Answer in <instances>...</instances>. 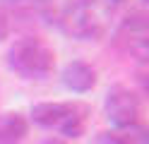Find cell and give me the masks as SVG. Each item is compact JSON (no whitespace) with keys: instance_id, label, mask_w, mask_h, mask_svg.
I'll return each instance as SVG.
<instances>
[{"instance_id":"52a82bcc","label":"cell","mask_w":149,"mask_h":144,"mask_svg":"<svg viewBox=\"0 0 149 144\" xmlns=\"http://www.w3.org/2000/svg\"><path fill=\"white\" fill-rule=\"evenodd\" d=\"M26 132L29 122L19 113H0V144H19Z\"/></svg>"},{"instance_id":"ba28073f","label":"cell","mask_w":149,"mask_h":144,"mask_svg":"<svg viewBox=\"0 0 149 144\" xmlns=\"http://www.w3.org/2000/svg\"><path fill=\"white\" fill-rule=\"evenodd\" d=\"M116 139L120 144H149V130L142 122H132L125 127H116Z\"/></svg>"},{"instance_id":"30bf717a","label":"cell","mask_w":149,"mask_h":144,"mask_svg":"<svg viewBox=\"0 0 149 144\" xmlns=\"http://www.w3.org/2000/svg\"><path fill=\"white\" fill-rule=\"evenodd\" d=\"M7 31H10V26H7V19H5L3 12H0V41H3V38H7Z\"/></svg>"},{"instance_id":"6da1fadb","label":"cell","mask_w":149,"mask_h":144,"mask_svg":"<svg viewBox=\"0 0 149 144\" xmlns=\"http://www.w3.org/2000/svg\"><path fill=\"white\" fill-rule=\"evenodd\" d=\"M55 22L65 36L77 41H91L106 31L108 15L101 0H63Z\"/></svg>"},{"instance_id":"7a4b0ae2","label":"cell","mask_w":149,"mask_h":144,"mask_svg":"<svg viewBox=\"0 0 149 144\" xmlns=\"http://www.w3.org/2000/svg\"><path fill=\"white\" fill-rule=\"evenodd\" d=\"M7 65L24 79H46L55 70V53L39 38L24 36L10 46Z\"/></svg>"},{"instance_id":"9c48e42d","label":"cell","mask_w":149,"mask_h":144,"mask_svg":"<svg viewBox=\"0 0 149 144\" xmlns=\"http://www.w3.org/2000/svg\"><path fill=\"white\" fill-rule=\"evenodd\" d=\"M94 144H120V142L116 139V134H113V132H101L99 137H96Z\"/></svg>"},{"instance_id":"5b68a950","label":"cell","mask_w":149,"mask_h":144,"mask_svg":"<svg viewBox=\"0 0 149 144\" xmlns=\"http://www.w3.org/2000/svg\"><path fill=\"white\" fill-rule=\"evenodd\" d=\"M116 41L125 53H130L137 60H144L147 53H149V22H147V15L144 12H130L123 19V24L118 26Z\"/></svg>"},{"instance_id":"8fae6325","label":"cell","mask_w":149,"mask_h":144,"mask_svg":"<svg viewBox=\"0 0 149 144\" xmlns=\"http://www.w3.org/2000/svg\"><path fill=\"white\" fill-rule=\"evenodd\" d=\"M43 144H68V142H63V139H55V137H51V139H46Z\"/></svg>"},{"instance_id":"8992f818","label":"cell","mask_w":149,"mask_h":144,"mask_svg":"<svg viewBox=\"0 0 149 144\" xmlns=\"http://www.w3.org/2000/svg\"><path fill=\"white\" fill-rule=\"evenodd\" d=\"M63 84L74 94H87L96 84V70L84 60H72L63 67Z\"/></svg>"},{"instance_id":"3957f363","label":"cell","mask_w":149,"mask_h":144,"mask_svg":"<svg viewBox=\"0 0 149 144\" xmlns=\"http://www.w3.org/2000/svg\"><path fill=\"white\" fill-rule=\"evenodd\" d=\"M31 120L46 130H58L65 137H82L87 122V108L82 103H58L46 101L31 108Z\"/></svg>"},{"instance_id":"7c38bea8","label":"cell","mask_w":149,"mask_h":144,"mask_svg":"<svg viewBox=\"0 0 149 144\" xmlns=\"http://www.w3.org/2000/svg\"><path fill=\"white\" fill-rule=\"evenodd\" d=\"M106 3H111V5H118V3H123V0H106Z\"/></svg>"},{"instance_id":"277c9868","label":"cell","mask_w":149,"mask_h":144,"mask_svg":"<svg viewBox=\"0 0 149 144\" xmlns=\"http://www.w3.org/2000/svg\"><path fill=\"white\" fill-rule=\"evenodd\" d=\"M106 108V118L116 125V127H125V125L139 122V111H142V103H139V96L130 89V86L116 84L111 86L104 101Z\"/></svg>"}]
</instances>
